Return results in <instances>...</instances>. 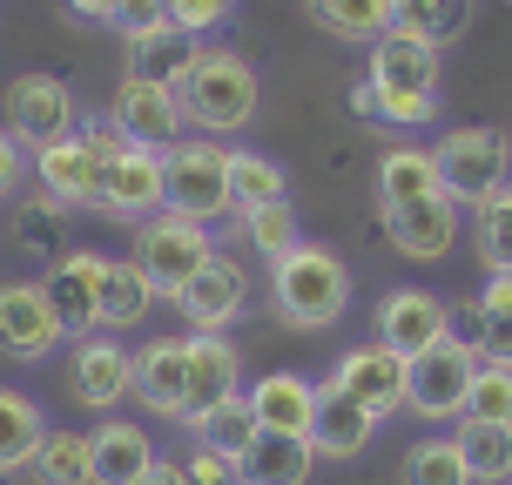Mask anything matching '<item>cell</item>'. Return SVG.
Segmentation results:
<instances>
[{
	"instance_id": "obj_1",
	"label": "cell",
	"mask_w": 512,
	"mask_h": 485,
	"mask_svg": "<svg viewBox=\"0 0 512 485\" xmlns=\"http://www.w3.org/2000/svg\"><path fill=\"white\" fill-rule=\"evenodd\" d=\"M169 88H176L182 128H189V135H209V142L250 128L256 108H263V81H256L250 54L223 48V41H209V48L196 41V48L182 54V68L169 75Z\"/></svg>"
},
{
	"instance_id": "obj_2",
	"label": "cell",
	"mask_w": 512,
	"mask_h": 485,
	"mask_svg": "<svg viewBox=\"0 0 512 485\" xmlns=\"http://www.w3.org/2000/svg\"><path fill=\"white\" fill-rule=\"evenodd\" d=\"M270 310L283 331H337L351 317V263L324 243H297L270 263Z\"/></svg>"
},
{
	"instance_id": "obj_3",
	"label": "cell",
	"mask_w": 512,
	"mask_h": 485,
	"mask_svg": "<svg viewBox=\"0 0 512 485\" xmlns=\"http://www.w3.org/2000/svg\"><path fill=\"white\" fill-rule=\"evenodd\" d=\"M115 149H122L115 122L75 128V135H61V142H48V149H34L41 203H54L61 216H68V209H95L102 203V176H108V162H115Z\"/></svg>"
},
{
	"instance_id": "obj_4",
	"label": "cell",
	"mask_w": 512,
	"mask_h": 485,
	"mask_svg": "<svg viewBox=\"0 0 512 485\" xmlns=\"http://www.w3.org/2000/svg\"><path fill=\"white\" fill-rule=\"evenodd\" d=\"M162 176H169V209L196 216V223H223L236 216L230 196V142H209V135H182L162 149Z\"/></svg>"
},
{
	"instance_id": "obj_5",
	"label": "cell",
	"mask_w": 512,
	"mask_h": 485,
	"mask_svg": "<svg viewBox=\"0 0 512 485\" xmlns=\"http://www.w3.org/2000/svg\"><path fill=\"white\" fill-rule=\"evenodd\" d=\"M432 155H438V176H445V196L465 209H479L512 182V142L499 128H445Z\"/></svg>"
},
{
	"instance_id": "obj_6",
	"label": "cell",
	"mask_w": 512,
	"mask_h": 485,
	"mask_svg": "<svg viewBox=\"0 0 512 485\" xmlns=\"http://www.w3.org/2000/svg\"><path fill=\"white\" fill-rule=\"evenodd\" d=\"M128 256L142 263V277H149L162 297H176L182 283L216 256V236H209V223L182 216V209H155L149 223L135 230V250H128Z\"/></svg>"
},
{
	"instance_id": "obj_7",
	"label": "cell",
	"mask_w": 512,
	"mask_h": 485,
	"mask_svg": "<svg viewBox=\"0 0 512 485\" xmlns=\"http://www.w3.org/2000/svg\"><path fill=\"white\" fill-rule=\"evenodd\" d=\"M0 115H7V135L21 142L27 155L48 149V142H61V135H75L81 128V102L75 88L61 75H48V68H34V75H14L7 81V95H0Z\"/></svg>"
},
{
	"instance_id": "obj_8",
	"label": "cell",
	"mask_w": 512,
	"mask_h": 485,
	"mask_svg": "<svg viewBox=\"0 0 512 485\" xmlns=\"http://www.w3.org/2000/svg\"><path fill=\"white\" fill-rule=\"evenodd\" d=\"M61 344H68V324H61V310H54L48 283L41 277L0 283V358L41 364V358H54Z\"/></svg>"
},
{
	"instance_id": "obj_9",
	"label": "cell",
	"mask_w": 512,
	"mask_h": 485,
	"mask_svg": "<svg viewBox=\"0 0 512 485\" xmlns=\"http://www.w3.org/2000/svg\"><path fill=\"white\" fill-rule=\"evenodd\" d=\"M102 216L128 223V230H142L155 209H169V176H162V149H142V142H122L115 162H108L102 176Z\"/></svg>"
},
{
	"instance_id": "obj_10",
	"label": "cell",
	"mask_w": 512,
	"mask_h": 485,
	"mask_svg": "<svg viewBox=\"0 0 512 485\" xmlns=\"http://www.w3.org/2000/svg\"><path fill=\"white\" fill-rule=\"evenodd\" d=\"M472 371H479L472 344H459V337L432 344L425 358H411V398H405V411H418L425 425H452V418H465V384H472Z\"/></svg>"
},
{
	"instance_id": "obj_11",
	"label": "cell",
	"mask_w": 512,
	"mask_h": 485,
	"mask_svg": "<svg viewBox=\"0 0 512 485\" xmlns=\"http://www.w3.org/2000/svg\"><path fill=\"white\" fill-rule=\"evenodd\" d=\"M108 122L122 142H142V149H169L182 142V108H176V88L155 75H122L115 81V102H108Z\"/></svg>"
},
{
	"instance_id": "obj_12",
	"label": "cell",
	"mask_w": 512,
	"mask_h": 485,
	"mask_svg": "<svg viewBox=\"0 0 512 485\" xmlns=\"http://www.w3.org/2000/svg\"><path fill=\"white\" fill-rule=\"evenodd\" d=\"M324 384H337V391H351L364 411H378V418H391V411H405V398H411V358H398L391 344H351L344 358L331 364V378Z\"/></svg>"
},
{
	"instance_id": "obj_13",
	"label": "cell",
	"mask_w": 512,
	"mask_h": 485,
	"mask_svg": "<svg viewBox=\"0 0 512 485\" xmlns=\"http://www.w3.org/2000/svg\"><path fill=\"white\" fill-rule=\"evenodd\" d=\"M371 331H378V344H391L398 358H425L432 344H445L452 337V304L445 297H432V290H384L378 310H371Z\"/></svg>"
},
{
	"instance_id": "obj_14",
	"label": "cell",
	"mask_w": 512,
	"mask_h": 485,
	"mask_svg": "<svg viewBox=\"0 0 512 485\" xmlns=\"http://www.w3.org/2000/svg\"><path fill=\"white\" fill-rule=\"evenodd\" d=\"M169 304L182 310L189 331H230L236 317H243V304H250V270H243L230 250H216Z\"/></svg>"
},
{
	"instance_id": "obj_15",
	"label": "cell",
	"mask_w": 512,
	"mask_h": 485,
	"mask_svg": "<svg viewBox=\"0 0 512 485\" xmlns=\"http://www.w3.org/2000/svg\"><path fill=\"white\" fill-rule=\"evenodd\" d=\"M459 230H465V203H452V196L384 209V243L398 256H411V263H445V256L459 250Z\"/></svg>"
},
{
	"instance_id": "obj_16",
	"label": "cell",
	"mask_w": 512,
	"mask_h": 485,
	"mask_svg": "<svg viewBox=\"0 0 512 485\" xmlns=\"http://www.w3.org/2000/svg\"><path fill=\"white\" fill-rule=\"evenodd\" d=\"M41 283H48L54 310H61V324H68V344L88 337V331H102V283H108L102 250H61Z\"/></svg>"
},
{
	"instance_id": "obj_17",
	"label": "cell",
	"mask_w": 512,
	"mask_h": 485,
	"mask_svg": "<svg viewBox=\"0 0 512 485\" xmlns=\"http://www.w3.org/2000/svg\"><path fill=\"white\" fill-rule=\"evenodd\" d=\"M128 398L149 411V418L182 425L189 418V337H155V344H142L135 351V391Z\"/></svg>"
},
{
	"instance_id": "obj_18",
	"label": "cell",
	"mask_w": 512,
	"mask_h": 485,
	"mask_svg": "<svg viewBox=\"0 0 512 485\" xmlns=\"http://www.w3.org/2000/svg\"><path fill=\"white\" fill-rule=\"evenodd\" d=\"M68 391L88 411H115L135 391V351H128L122 337H102V331L75 337V378H68Z\"/></svg>"
},
{
	"instance_id": "obj_19",
	"label": "cell",
	"mask_w": 512,
	"mask_h": 485,
	"mask_svg": "<svg viewBox=\"0 0 512 485\" xmlns=\"http://www.w3.org/2000/svg\"><path fill=\"white\" fill-rule=\"evenodd\" d=\"M378 411H364L351 391H337V384H317V418H310V452L317 459H358L371 452V438H378Z\"/></svg>"
},
{
	"instance_id": "obj_20",
	"label": "cell",
	"mask_w": 512,
	"mask_h": 485,
	"mask_svg": "<svg viewBox=\"0 0 512 485\" xmlns=\"http://www.w3.org/2000/svg\"><path fill=\"white\" fill-rule=\"evenodd\" d=\"M452 337L472 344L479 364H512V277H486L472 310H452Z\"/></svg>"
},
{
	"instance_id": "obj_21",
	"label": "cell",
	"mask_w": 512,
	"mask_h": 485,
	"mask_svg": "<svg viewBox=\"0 0 512 485\" xmlns=\"http://www.w3.org/2000/svg\"><path fill=\"white\" fill-rule=\"evenodd\" d=\"M364 81H378V88H391V95H438L445 61H438V48L411 41V34H384V41H371Z\"/></svg>"
},
{
	"instance_id": "obj_22",
	"label": "cell",
	"mask_w": 512,
	"mask_h": 485,
	"mask_svg": "<svg viewBox=\"0 0 512 485\" xmlns=\"http://www.w3.org/2000/svg\"><path fill=\"white\" fill-rule=\"evenodd\" d=\"M250 411H256V432L310 438V418H317V378H304V371H270V378L250 384Z\"/></svg>"
},
{
	"instance_id": "obj_23",
	"label": "cell",
	"mask_w": 512,
	"mask_h": 485,
	"mask_svg": "<svg viewBox=\"0 0 512 485\" xmlns=\"http://www.w3.org/2000/svg\"><path fill=\"white\" fill-rule=\"evenodd\" d=\"M236 384H243V358H236V344L223 331H189V418L209 405H223L236 398ZM182 418V425H189Z\"/></svg>"
},
{
	"instance_id": "obj_24",
	"label": "cell",
	"mask_w": 512,
	"mask_h": 485,
	"mask_svg": "<svg viewBox=\"0 0 512 485\" xmlns=\"http://www.w3.org/2000/svg\"><path fill=\"white\" fill-rule=\"evenodd\" d=\"M95 438V485H142V472L155 465V438L135 418H108Z\"/></svg>"
},
{
	"instance_id": "obj_25",
	"label": "cell",
	"mask_w": 512,
	"mask_h": 485,
	"mask_svg": "<svg viewBox=\"0 0 512 485\" xmlns=\"http://www.w3.org/2000/svg\"><path fill=\"white\" fill-rule=\"evenodd\" d=\"M243 485H310L317 472V452H310V438H277V432H256L250 452L236 459Z\"/></svg>"
},
{
	"instance_id": "obj_26",
	"label": "cell",
	"mask_w": 512,
	"mask_h": 485,
	"mask_svg": "<svg viewBox=\"0 0 512 485\" xmlns=\"http://www.w3.org/2000/svg\"><path fill=\"white\" fill-rule=\"evenodd\" d=\"M425 196H445L438 155L432 149H384L378 155V209H405V203H425Z\"/></svg>"
},
{
	"instance_id": "obj_27",
	"label": "cell",
	"mask_w": 512,
	"mask_h": 485,
	"mask_svg": "<svg viewBox=\"0 0 512 485\" xmlns=\"http://www.w3.org/2000/svg\"><path fill=\"white\" fill-rule=\"evenodd\" d=\"M41 438H48L41 405H34L27 391H14V384H0V479L27 472V465H34V452H41Z\"/></svg>"
},
{
	"instance_id": "obj_28",
	"label": "cell",
	"mask_w": 512,
	"mask_h": 485,
	"mask_svg": "<svg viewBox=\"0 0 512 485\" xmlns=\"http://www.w3.org/2000/svg\"><path fill=\"white\" fill-rule=\"evenodd\" d=\"M162 304V290L142 277L135 256H108V283H102V331H135L149 310Z\"/></svg>"
},
{
	"instance_id": "obj_29",
	"label": "cell",
	"mask_w": 512,
	"mask_h": 485,
	"mask_svg": "<svg viewBox=\"0 0 512 485\" xmlns=\"http://www.w3.org/2000/svg\"><path fill=\"white\" fill-rule=\"evenodd\" d=\"M472 27V0H391V34H411L425 48H445Z\"/></svg>"
},
{
	"instance_id": "obj_30",
	"label": "cell",
	"mask_w": 512,
	"mask_h": 485,
	"mask_svg": "<svg viewBox=\"0 0 512 485\" xmlns=\"http://www.w3.org/2000/svg\"><path fill=\"white\" fill-rule=\"evenodd\" d=\"M310 21L324 27L331 41L371 48V41L391 34V0H310Z\"/></svg>"
},
{
	"instance_id": "obj_31",
	"label": "cell",
	"mask_w": 512,
	"mask_h": 485,
	"mask_svg": "<svg viewBox=\"0 0 512 485\" xmlns=\"http://www.w3.org/2000/svg\"><path fill=\"white\" fill-rule=\"evenodd\" d=\"M230 196H236V216L277 209V203H290V176H283V162H270V155L230 149Z\"/></svg>"
},
{
	"instance_id": "obj_32",
	"label": "cell",
	"mask_w": 512,
	"mask_h": 485,
	"mask_svg": "<svg viewBox=\"0 0 512 485\" xmlns=\"http://www.w3.org/2000/svg\"><path fill=\"white\" fill-rule=\"evenodd\" d=\"M27 472H34V485H95V438L88 432H48Z\"/></svg>"
},
{
	"instance_id": "obj_33",
	"label": "cell",
	"mask_w": 512,
	"mask_h": 485,
	"mask_svg": "<svg viewBox=\"0 0 512 485\" xmlns=\"http://www.w3.org/2000/svg\"><path fill=\"white\" fill-rule=\"evenodd\" d=\"M189 438L196 445H209V452H230V459H243L256 438V411H250V391H236V398H223V405H209L189 418Z\"/></svg>"
},
{
	"instance_id": "obj_34",
	"label": "cell",
	"mask_w": 512,
	"mask_h": 485,
	"mask_svg": "<svg viewBox=\"0 0 512 485\" xmlns=\"http://www.w3.org/2000/svg\"><path fill=\"white\" fill-rule=\"evenodd\" d=\"M459 452H465L472 485H512V425L465 418V425H459Z\"/></svg>"
},
{
	"instance_id": "obj_35",
	"label": "cell",
	"mask_w": 512,
	"mask_h": 485,
	"mask_svg": "<svg viewBox=\"0 0 512 485\" xmlns=\"http://www.w3.org/2000/svg\"><path fill=\"white\" fill-rule=\"evenodd\" d=\"M351 115L384 128H432L438 122V95H391L378 81H351Z\"/></svg>"
},
{
	"instance_id": "obj_36",
	"label": "cell",
	"mask_w": 512,
	"mask_h": 485,
	"mask_svg": "<svg viewBox=\"0 0 512 485\" xmlns=\"http://www.w3.org/2000/svg\"><path fill=\"white\" fill-rule=\"evenodd\" d=\"M472 243H479V263L492 277H512V182L472 209Z\"/></svg>"
},
{
	"instance_id": "obj_37",
	"label": "cell",
	"mask_w": 512,
	"mask_h": 485,
	"mask_svg": "<svg viewBox=\"0 0 512 485\" xmlns=\"http://www.w3.org/2000/svg\"><path fill=\"white\" fill-rule=\"evenodd\" d=\"M182 54H189V34H182L176 21L149 27V34H128V75H155L169 81L182 68Z\"/></svg>"
},
{
	"instance_id": "obj_38",
	"label": "cell",
	"mask_w": 512,
	"mask_h": 485,
	"mask_svg": "<svg viewBox=\"0 0 512 485\" xmlns=\"http://www.w3.org/2000/svg\"><path fill=\"white\" fill-rule=\"evenodd\" d=\"M236 230L250 236V250L263 256V263H277V256H290L297 243H304V223H297V209H290V203L250 209V216H236Z\"/></svg>"
},
{
	"instance_id": "obj_39",
	"label": "cell",
	"mask_w": 512,
	"mask_h": 485,
	"mask_svg": "<svg viewBox=\"0 0 512 485\" xmlns=\"http://www.w3.org/2000/svg\"><path fill=\"white\" fill-rule=\"evenodd\" d=\"M405 485H472L459 438H425V445H411V459H405Z\"/></svg>"
},
{
	"instance_id": "obj_40",
	"label": "cell",
	"mask_w": 512,
	"mask_h": 485,
	"mask_svg": "<svg viewBox=\"0 0 512 485\" xmlns=\"http://www.w3.org/2000/svg\"><path fill=\"white\" fill-rule=\"evenodd\" d=\"M465 418L486 425H512V364H479L465 384Z\"/></svg>"
},
{
	"instance_id": "obj_41",
	"label": "cell",
	"mask_w": 512,
	"mask_h": 485,
	"mask_svg": "<svg viewBox=\"0 0 512 485\" xmlns=\"http://www.w3.org/2000/svg\"><path fill=\"white\" fill-rule=\"evenodd\" d=\"M169 7V21L189 34V41H203V34H216V27L236 14V0H162Z\"/></svg>"
},
{
	"instance_id": "obj_42",
	"label": "cell",
	"mask_w": 512,
	"mask_h": 485,
	"mask_svg": "<svg viewBox=\"0 0 512 485\" xmlns=\"http://www.w3.org/2000/svg\"><path fill=\"white\" fill-rule=\"evenodd\" d=\"M182 472H189V485H243V472H236L230 452H209V445H196V438H189Z\"/></svg>"
},
{
	"instance_id": "obj_43",
	"label": "cell",
	"mask_w": 512,
	"mask_h": 485,
	"mask_svg": "<svg viewBox=\"0 0 512 485\" xmlns=\"http://www.w3.org/2000/svg\"><path fill=\"white\" fill-rule=\"evenodd\" d=\"M162 21H169V7H162V0H122V7H115L122 41H128V34H149V27H162Z\"/></svg>"
},
{
	"instance_id": "obj_44",
	"label": "cell",
	"mask_w": 512,
	"mask_h": 485,
	"mask_svg": "<svg viewBox=\"0 0 512 485\" xmlns=\"http://www.w3.org/2000/svg\"><path fill=\"white\" fill-rule=\"evenodd\" d=\"M27 169H34V162H27V149L7 135V128H0V196H14V189L27 182Z\"/></svg>"
},
{
	"instance_id": "obj_45",
	"label": "cell",
	"mask_w": 512,
	"mask_h": 485,
	"mask_svg": "<svg viewBox=\"0 0 512 485\" xmlns=\"http://www.w3.org/2000/svg\"><path fill=\"white\" fill-rule=\"evenodd\" d=\"M68 7V21H95V27H115V7L122 0H61Z\"/></svg>"
},
{
	"instance_id": "obj_46",
	"label": "cell",
	"mask_w": 512,
	"mask_h": 485,
	"mask_svg": "<svg viewBox=\"0 0 512 485\" xmlns=\"http://www.w3.org/2000/svg\"><path fill=\"white\" fill-rule=\"evenodd\" d=\"M142 485H189V472H182V465H169V459H155L149 472H142Z\"/></svg>"
}]
</instances>
